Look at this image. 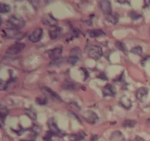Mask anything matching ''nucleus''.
Wrapping results in <instances>:
<instances>
[{
	"label": "nucleus",
	"instance_id": "2f4dec72",
	"mask_svg": "<svg viewBox=\"0 0 150 141\" xmlns=\"http://www.w3.org/2000/svg\"><path fill=\"white\" fill-rule=\"evenodd\" d=\"M54 135L51 132V131H48L46 132V133L45 134V136L43 137V139L45 141H49V140H51L52 137L54 136Z\"/></svg>",
	"mask_w": 150,
	"mask_h": 141
},
{
	"label": "nucleus",
	"instance_id": "b1692460",
	"mask_svg": "<svg viewBox=\"0 0 150 141\" xmlns=\"http://www.w3.org/2000/svg\"><path fill=\"white\" fill-rule=\"evenodd\" d=\"M11 7L7 4L1 3L0 4V12L1 13H7L10 12Z\"/></svg>",
	"mask_w": 150,
	"mask_h": 141
},
{
	"label": "nucleus",
	"instance_id": "2eb2a0df",
	"mask_svg": "<svg viewBox=\"0 0 150 141\" xmlns=\"http://www.w3.org/2000/svg\"><path fill=\"white\" fill-rule=\"evenodd\" d=\"M120 104L122 107L126 109H129L132 107V100L126 95L121 96L120 100Z\"/></svg>",
	"mask_w": 150,
	"mask_h": 141
},
{
	"label": "nucleus",
	"instance_id": "7c9ffc66",
	"mask_svg": "<svg viewBox=\"0 0 150 141\" xmlns=\"http://www.w3.org/2000/svg\"><path fill=\"white\" fill-rule=\"evenodd\" d=\"M64 61V59L63 58H57L56 59H54V60H52L51 62H50V66H55V65H59V64L62 63V62H63Z\"/></svg>",
	"mask_w": 150,
	"mask_h": 141
},
{
	"label": "nucleus",
	"instance_id": "4c0bfd02",
	"mask_svg": "<svg viewBox=\"0 0 150 141\" xmlns=\"http://www.w3.org/2000/svg\"><path fill=\"white\" fill-rule=\"evenodd\" d=\"M150 6V0H147V1H145V7H149Z\"/></svg>",
	"mask_w": 150,
	"mask_h": 141
},
{
	"label": "nucleus",
	"instance_id": "f8f14e48",
	"mask_svg": "<svg viewBox=\"0 0 150 141\" xmlns=\"http://www.w3.org/2000/svg\"><path fill=\"white\" fill-rule=\"evenodd\" d=\"M42 90L43 92L44 93L46 94V96H48L52 100L56 101H62L60 96L56 92L53 91L51 88H49L48 87H43L42 88Z\"/></svg>",
	"mask_w": 150,
	"mask_h": 141
},
{
	"label": "nucleus",
	"instance_id": "20e7f679",
	"mask_svg": "<svg viewBox=\"0 0 150 141\" xmlns=\"http://www.w3.org/2000/svg\"><path fill=\"white\" fill-rule=\"evenodd\" d=\"M43 34V31L42 28L38 27L34 29V31L30 35L28 40L34 43H38L42 39Z\"/></svg>",
	"mask_w": 150,
	"mask_h": 141
},
{
	"label": "nucleus",
	"instance_id": "ea45409f",
	"mask_svg": "<svg viewBox=\"0 0 150 141\" xmlns=\"http://www.w3.org/2000/svg\"><path fill=\"white\" fill-rule=\"evenodd\" d=\"M118 3H122V4H124V3H128L129 1H117Z\"/></svg>",
	"mask_w": 150,
	"mask_h": 141
},
{
	"label": "nucleus",
	"instance_id": "473e14b6",
	"mask_svg": "<svg viewBox=\"0 0 150 141\" xmlns=\"http://www.w3.org/2000/svg\"><path fill=\"white\" fill-rule=\"evenodd\" d=\"M31 130L35 133L37 135H39L40 133L41 132V129L39 127V126H38L37 125H34L32 127H31Z\"/></svg>",
	"mask_w": 150,
	"mask_h": 141
},
{
	"label": "nucleus",
	"instance_id": "79ce46f5",
	"mask_svg": "<svg viewBox=\"0 0 150 141\" xmlns=\"http://www.w3.org/2000/svg\"><path fill=\"white\" fill-rule=\"evenodd\" d=\"M20 141H33V140H31V139H29V140H25V139H23V140H20Z\"/></svg>",
	"mask_w": 150,
	"mask_h": 141
},
{
	"label": "nucleus",
	"instance_id": "7ed1b4c3",
	"mask_svg": "<svg viewBox=\"0 0 150 141\" xmlns=\"http://www.w3.org/2000/svg\"><path fill=\"white\" fill-rule=\"evenodd\" d=\"M103 55V49L100 46H92L88 52V56L96 60H99Z\"/></svg>",
	"mask_w": 150,
	"mask_h": 141
},
{
	"label": "nucleus",
	"instance_id": "9b49d317",
	"mask_svg": "<svg viewBox=\"0 0 150 141\" xmlns=\"http://www.w3.org/2000/svg\"><path fill=\"white\" fill-rule=\"evenodd\" d=\"M62 32V29L55 25V26L51 27L49 29V35L51 40H55L58 37L59 35L61 34Z\"/></svg>",
	"mask_w": 150,
	"mask_h": 141
},
{
	"label": "nucleus",
	"instance_id": "e433bc0d",
	"mask_svg": "<svg viewBox=\"0 0 150 141\" xmlns=\"http://www.w3.org/2000/svg\"><path fill=\"white\" fill-rule=\"evenodd\" d=\"M97 135H92L90 139V141H97Z\"/></svg>",
	"mask_w": 150,
	"mask_h": 141
},
{
	"label": "nucleus",
	"instance_id": "412c9836",
	"mask_svg": "<svg viewBox=\"0 0 150 141\" xmlns=\"http://www.w3.org/2000/svg\"><path fill=\"white\" fill-rule=\"evenodd\" d=\"M86 136V134L84 132H80L76 134L72 135L70 137V141H79L83 140Z\"/></svg>",
	"mask_w": 150,
	"mask_h": 141
},
{
	"label": "nucleus",
	"instance_id": "0eeeda50",
	"mask_svg": "<svg viewBox=\"0 0 150 141\" xmlns=\"http://www.w3.org/2000/svg\"><path fill=\"white\" fill-rule=\"evenodd\" d=\"M99 6L102 11L103 12V13L106 16L112 14V7L109 1H108V0L100 1Z\"/></svg>",
	"mask_w": 150,
	"mask_h": 141
},
{
	"label": "nucleus",
	"instance_id": "c9c22d12",
	"mask_svg": "<svg viewBox=\"0 0 150 141\" xmlns=\"http://www.w3.org/2000/svg\"><path fill=\"white\" fill-rule=\"evenodd\" d=\"M31 3L33 4L34 6H36V7H39L40 6V1H30Z\"/></svg>",
	"mask_w": 150,
	"mask_h": 141
},
{
	"label": "nucleus",
	"instance_id": "4468645a",
	"mask_svg": "<svg viewBox=\"0 0 150 141\" xmlns=\"http://www.w3.org/2000/svg\"><path fill=\"white\" fill-rule=\"evenodd\" d=\"M61 87L65 90H78L80 88V86L76 82H74L69 80H65L61 84Z\"/></svg>",
	"mask_w": 150,
	"mask_h": 141
},
{
	"label": "nucleus",
	"instance_id": "a878e982",
	"mask_svg": "<svg viewBox=\"0 0 150 141\" xmlns=\"http://www.w3.org/2000/svg\"><path fill=\"white\" fill-rule=\"evenodd\" d=\"M130 52L134 55L141 56L143 52L142 48L140 46H136L132 48L130 50Z\"/></svg>",
	"mask_w": 150,
	"mask_h": 141
},
{
	"label": "nucleus",
	"instance_id": "f704fd0d",
	"mask_svg": "<svg viewBox=\"0 0 150 141\" xmlns=\"http://www.w3.org/2000/svg\"><path fill=\"white\" fill-rule=\"evenodd\" d=\"M98 77L99 79L104 80H108V78H107L106 75V74H105V72H101V73H100L99 75H98Z\"/></svg>",
	"mask_w": 150,
	"mask_h": 141
},
{
	"label": "nucleus",
	"instance_id": "c756f323",
	"mask_svg": "<svg viewBox=\"0 0 150 141\" xmlns=\"http://www.w3.org/2000/svg\"><path fill=\"white\" fill-rule=\"evenodd\" d=\"M81 59L78 58H75V57H71V56H69L68 58L67 59V62L70 65H74L77 64V63Z\"/></svg>",
	"mask_w": 150,
	"mask_h": 141
},
{
	"label": "nucleus",
	"instance_id": "c85d7f7f",
	"mask_svg": "<svg viewBox=\"0 0 150 141\" xmlns=\"http://www.w3.org/2000/svg\"><path fill=\"white\" fill-rule=\"evenodd\" d=\"M115 46L118 49L122 51V52H123L124 53H127V49L126 45H125L124 43H122L120 41H117L115 43Z\"/></svg>",
	"mask_w": 150,
	"mask_h": 141
},
{
	"label": "nucleus",
	"instance_id": "423d86ee",
	"mask_svg": "<svg viewBox=\"0 0 150 141\" xmlns=\"http://www.w3.org/2000/svg\"><path fill=\"white\" fill-rule=\"evenodd\" d=\"M48 127L49 129L54 135H57L58 136H64L65 134L64 132H62L57 126V123L55 122L53 119H50L48 120Z\"/></svg>",
	"mask_w": 150,
	"mask_h": 141
},
{
	"label": "nucleus",
	"instance_id": "6e6552de",
	"mask_svg": "<svg viewBox=\"0 0 150 141\" xmlns=\"http://www.w3.org/2000/svg\"><path fill=\"white\" fill-rule=\"evenodd\" d=\"M62 52V47L61 46H59L54 48L47 50L46 52V53L50 59L51 60H54L60 58Z\"/></svg>",
	"mask_w": 150,
	"mask_h": 141
},
{
	"label": "nucleus",
	"instance_id": "aec40b11",
	"mask_svg": "<svg viewBox=\"0 0 150 141\" xmlns=\"http://www.w3.org/2000/svg\"><path fill=\"white\" fill-rule=\"evenodd\" d=\"M119 14L117 13H114L111 14L110 15H109L106 16V19L107 21L110 22L112 24L116 25L118 21H119Z\"/></svg>",
	"mask_w": 150,
	"mask_h": 141
},
{
	"label": "nucleus",
	"instance_id": "cd10ccee",
	"mask_svg": "<svg viewBox=\"0 0 150 141\" xmlns=\"http://www.w3.org/2000/svg\"><path fill=\"white\" fill-rule=\"evenodd\" d=\"M129 15L130 16V18L133 20H137L139 19L140 18H142V16L139 14L138 13H137L136 11H132L130 12L129 13Z\"/></svg>",
	"mask_w": 150,
	"mask_h": 141
},
{
	"label": "nucleus",
	"instance_id": "a19ab883",
	"mask_svg": "<svg viewBox=\"0 0 150 141\" xmlns=\"http://www.w3.org/2000/svg\"><path fill=\"white\" fill-rule=\"evenodd\" d=\"M85 22L87 23V25H90L92 24V22L90 20H87L86 21H85Z\"/></svg>",
	"mask_w": 150,
	"mask_h": 141
},
{
	"label": "nucleus",
	"instance_id": "72a5a7b5",
	"mask_svg": "<svg viewBox=\"0 0 150 141\" xmlns=\"http://www.w3.org/2000/svg\"><path fill=\"white\" fill-rule=\"evenodd\" d=\"M81 69L83 71L84 75H85V80L88 79L90 77V74L88 72V71L86 70V69L85 68H81Z\"/></svg>",
	"mask_w": 150,
	"mask_h": 141
},
{
	"label": "nucleus",
	"instance_id": "58836bf2",
	"mask_svg": "<svg viewBox=\"0 0 150 141\" xmlns=\"http://www.w3.org/2000/svg\"><path fill=\"white\" fill-rule=\"evenodd\" d=\"M135 140H136V141H144V140L142 138H141V137H140L139 136L136 137Z\"/></svg>",
	"mask_w": 150,
	"mask_h": 141
},
{
	"label": "nucleus",
	"instance_id": "393cba45",
	"mask_svg": "<svg viewBox=\"0 0 150 141\" xmlns=\"http://www.w3.org/2000/svg\"><path fill=\"white\" fill-rule=\"evenodd\" d=\"M136 124V121L134 120H126L122 123V126L124 127H133Z\"/></svg>",
	"mask_w": 150,
	"mask_h": 141
},
{
	"label": "nucleus",
	"instance_id": "5701e85b",
	"mask_svg": "<svg viewBox=\"0 0 150 141\" xmlns=\"http://www.w3.org/2000/svg\"><path fill=\"white\" fill-rule=\"evenodd\" d=\"M25 114L28 115L31 119L33 120H37V114L32 109H25Z\"/></svg>",
	"mask_w": 150,
	"mask_h": 141
},
{
	"label": "nucleus",
	"instance_id": "6ab92c4d",
	"mask_svg": "<svg viewBox=\"0 0 150 141\" xmlns=\"http://www.w3.org/2000/svg\"><path fill=\"white\" fill-rule=\"evenodd\" d=\"M110 139L112 141H124V137L120 131H115L111 134Z\"/></svg>",
	"mask_w": 150,
	"mask_h": 141
},
{
	"label": "nucleus",
	"instance_id": "dca6fc26",
	"mask_svg": "<svg viewBox=\"0 0 150 141\" xmlns=\"http://www.w3.org/2000/svg\"><path fill=\"white\" fill-rule=\"evenodd\" d=\"M57 23V20L55 18H54V16L51 15H49L45 17L43 19V23L46 26H50L52 27L56 25Z\"/></svg>",
	"mask_w": 150,
	"mask_h": 141
},
{
	"label": "nucleus",
	"instance_id": "1a4fd4ad",
	"mask_svg": "<svg viewBox=\"0 0 150 141\" xmlns=\"http://www.w3.org/2000/svg\"><path fill=\"white\" fill-rule=\"evenodd\" d=\"M83 119L91 124H95L98 120V115L92 111H86L83 114Z\"/></svg>",
	"mask_w": 150,
	"mask_h": 141
},
{
	"label": "nucleus",
	"instance_id": "a211bd4d",
	"mask_svg": "<svg viewBox=\"0 0 150 141\" xmlns=\"http://www.w3.org/2000/svg\"><path fill=\"white\" fill-rule=\"evenodd\" d=\"M69 56L81 59L82 57V51L81 48L78 46L73 47L69 52Z\"/></svg>",
	"mask_w": 150,
	"mask_h": 141
},
{
	"label": "nucleus",
	"instance_id": "9d476101",
	"mask_svg": "<svg viewBox=\"0 0 150 141\" xmlns=\"http://www.w3.org/2000/svg\"><path fill=\"white\" fill-rule=\"evenodd\" d=\"M136 96L137 99L141 102H145L148 98V89L145 87H142L139 88L136 91Z\"/></svg>",
	"mask_w": 150,
	"mask_h": 141
},
{
	"label": "nucleus",
	"instance_id": "4be33fe9",
	"mask_svg": "<svg viewBox=\"0 0 150 141\" xmlns=\"http://www.w3.org/2000/svg\"><path fill=\"white\" fill-rule=\"evenodd\" d=\"M8 113V109L5 107H1V127L2 126L4 125L5 118L6 117Z\"/></svg>",
	"mask_w": 150,
	"mask_h": 141
},
{
	"label": "nucleus",
	"instance_id": "f3484780",
	"mask_svg": "<svg viewBox=\"0 0 150 141\" xmlns=\"http://www.w3.org/2000/svg\"><path fill=\"white\" fill-rule=\"evenodd\" d=\"M88 34L91 38H96L106 35V33L102 29H91L90 31H88Z\"/></svg>",
	"mask_w": 150,
	"mask_h": 141
},
{
	"label": "nucleus",
	"instance_id": "f03ea898",
	"mask_svg": "<svg viewBox=\"0 0 150 141\" xmlns=\"http://www.w3.org/2000/svg\"><path fill=\"white\" fill-rule=\"evenodd\" d=\"M8 23L16 29L23 28L25 25V21L22 18L18 16H11L8 20Z\"/></svg>",
	"mask_w": 150,
	"mask_h": 141
},
{
	"label": "nucleus",
	"instance_id": "39448f33",
	"mask_svg": "<svg viewBox=\"0 0 150 141\" xmlns=\"http://www.w3.org/2000/svg\"><path fill=\"white\" fill-rule=\"evenodd\" d=\"M25 47V45L23 43H16L15 44L10 46L7 50L6 53L10 55H15L20 53Z\"/></svg>",
	"mask_w": 150,
	"mask_h": 141
},
{
	"label": "nucleus",
	"instance_id": "bb28decb",
	"mask_svg": "<svg viewBox=\"0 0 150 141\" xmlns=\"http://www.w3.org/2000/svg\"><path fill=\"white\" fill-rule=\"evenodd\" d=\"M36 103L40 105H45L47 104V99L46 97H37L35 99Z\"/></svg>",
	"mask_w": 150,
	"mask_h": 141
},
{
	"label": "nucleus",
	"instance_id": "f257e3e1",
	"mask_svg": "<svg viewBox=\"0 0 150 141\" xmlns=\"http://www.w3.org/2000/svg\"><path fill=\"white\" fill-rule=\"evenodd\" d=\"M4 35L9 39H20L22 37L21 31L15 28H8L3 30Z\"/></svg>",
	"mask_w": 150,
	"mask_h": 141
},
{
	"label": "nucleus",
	"instance_id": "ddd939ff",
	"mask_svg": "<svg viewBox=\"0 0 150 141\" xmlns=\"http://www.w3.org/2000/svg\"><path fill=\"white\" fill-rule=\"evenodd\" d=\"M116 94V88L115 86H112L110 84H107L103 89V96H111L114 97Z\"/></svg>",
	"mask_w": 150,
	"mask_h": 141
}]
</instances>
